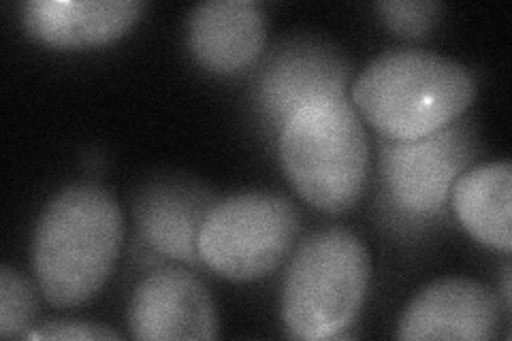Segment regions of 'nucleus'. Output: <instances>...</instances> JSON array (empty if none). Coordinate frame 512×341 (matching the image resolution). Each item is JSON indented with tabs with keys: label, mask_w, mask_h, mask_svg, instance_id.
<instances>
[{
	"label": "nucleus",
	"mask_w": 512,
	"mask_h": 341,
	"mask_svg": "<svg viewBox=\"0 0 512 341\" xmlns=\"http://www.w3.org/2000/svg\"><path fill=\"white\" fill-rule=\"evenodd\" d=\"M146 7L141 0H28L26 30L54 47H90L118 39Z\"/></svg>",
	"instance_id": "obj_12"
},
{
	"label": "nucleus",
	"mask_w": 512,
	"mask_h": 341,
	"mask_svg": "<svg viewBox=\"0 0 512 341\" xmlns=\"http://www.w3.org/2000/svg\"><path fill=\"white\" fill-rule=\"evenodd\" d=\"M299 226L295 203L282 194H231L205 214L197 239L201 263L235 282L263 278L284 261Z\"/></svg>",
	"instance_id": "obj_5"
},
{
	"label": "nucleus",
	"mask_w": 512,
	"mask_h": 341,
	"mask_svg": "<svg viewBox=\"0 0 512 341\" xmlns=\"http://www.w3.org/2000/svg\"><path fill=\"white\" fill-rule=\"evenodd\" d=\"M476 84L461 62L427 50H389L352 84V101L387 139H419L455 122L474 99Z\"/></svg>",
	"instance_id": "obj_2"
},
{
	"label": "nucleus",
	"mask_w": 512,
	"mask_h": 341,
	"mask_svg": "<svg viewBox=\"0 0 512 341\" xmlns=\"http://www.w3.org/2000/svg\"><path fill=\"white\" fill-rule=\"evenodd\" d=\"M384 24L402 37H423L436 26L442 5L436 0H382L376 3Z\"/></svg>",
	"instance_id": "obj_15"
},
{
	"label": "nucleus",
	"mask_w": 512,
	"mask_h": 341,
	"mask_svg": "<svg viewBox=\"0 0 512 341\" xmlns=\"http://www.w3.org/2000/svg\"><path fill=\"white\" fill-rule=\"evenodd\" d=\"M476 154L478 137L468 120H455L419 139H384L382 182L399 211L412 218H429L444 207Z\"/></svg>",
	"instance_id": "obj_6"
},
{
	"label": "nucleus",
	"mask_w": 512,
	"mask_h": 341,
	"mask_svg": "<svg viewBox=\"0 0 512 341\" xmlns=\"http://www.w3.org/2000/svg\"><path fill=\"white\" fill-rule=\"evenodd\" d=\"M510 263H506V267H504V288H502V292H504V310H506V314L510 312Z\"/></svg>",
	"instance_id": "obj_17"
},
{
	"label": "nucleus",
	"mask_w": 512,
	"mask_h": 341,
	"mask_svg": "<svg viewBox=\"0 0 512 341\" xmlns=\"http://www.w3.org/2000/svg\"><path fill=\"white\" fill-rule=\"evenodd\" d=\"M278 152L288 182L316 209L340 214L359 201L370 169V141L346 99L299 109L280 128Z\"/></svg>",
	"instance_id": "obj_3"
},
{
	"label": "nucleus",
	"mask_w": 512,
	"mask_h": 341,
	"mask_svg": "<svg viewBox=\"0 0 512 341\" xmlns=\"http://www.w3.org/2000/svg\"><path fill=\"white\" fill-rule=\"evenodd\" d=\"M372 278L365 241L346 226L312 233L291 258L282 318L297 339H331L355 320Z\"/></svg>",
	"instance_id": "obj_4"
},
{
	"label": "nucleus",
	"mask_w": 512,
	"mask_h": 341,
	"mask_svg": "<svg viewBox=\"0 0 512 341\" xmlns=\"http://www.w3.org/2000/svg\"><path fill=\"white\" fill-rule=\"evenodd\" d=\"M212 205V194L201 184L184 177H158L137 194L139 235L160 256L201 265L197 239Z\"/></svg>",
	"instance_id": "obj_10"
},
{
	"label": "nucleus",
	"mask_w": 512,
	"mask_h": 341,
	"mask_svg": "<svg viewBox=\"0 0 512 341\" xmlns=\"http://www.w3.org/2000/svg\"><path fill=\"white\" fill-rule=\"evenodd\" d=\"M186 39L205 69L235 73L263 52L265 9L256 0H205L188 13Z\"/></svg>",
	"instance_id": "obj_11"
},
{
	"label": "nucleus",
	"mask_w": 512,
	"mask_h": 341,
	"mask_svg": "<svg viewBox=\"0 0 512 341\" xmlns=\"http://www.w3.org/2000/svg\"><path fill=\"white\" fill-rule=\"evenodd\" d=\"M502 307L495 292L468 278H444L425 286L399 318V339H493Z\"/></svg>",
	"instance_id": "obj_9"
},
{
	"label": "nucleus",
	"mask_w": 512,
	"mask_h": 341,
	"mask_svg": "<svg viewBox=\"0 0 512 341\" xmlns=\"http://www.w3.org/2000/svg\"><path fill=\"white\" fill-rule=\"evenodd\" d=\"M510 190L512 171L508 160H495L461 173L451 190V203L459 222L478 243L510 252Z\"/></svg>",
	"instance_id": "obj_13"
},
{
	"label": "nucleus",
	"mask_w": 512,
	"mask_h": 341,
	"mask_svg": "<svg viewBox=\"0 0 512 341\" xmlns=\"http://www.w3.org/2000/svg\"><path fill=\"white\" fill-rule=\"evenodd\" d=\"M350 62L331 45L312 35L288 37L263 60L254 79L256 107L267 126L280 128L303 107L346 99Z\"/></svg>",
	"instance_id": "obj_7"
},
{
	"label": "nucleus",
	"mask_w": 512,
	"mask_h": 341,
	"mask_svg": "<svg viewBox=\"0 0 512 341\" xmlns=\"http://www.w3.org/2000/svg\"><path fill=\"white\" fill-rule=\"evenodd\" d=\"M26 339H62V341H99V339H120V333L103 327V324L82 322V320H54L45 322L37 331H30Z\"/></svg>",
	"instance_id": "obj_16"
},
{
	"label": "nucleus",
	"mask_w": 512,
	"mask_h": 341,
	"mask_svg": "<svg viewBox=\"0 0 512 341\" xmlns=\"http://www.w3.org/2000/svg\"><path fill=\"white\" fill-rule=\"evenodd\" d=\"M135 339H214L218 318L210 290L186 269L160 267L143 278L128 301Z\"/></svg>",
	"instance_id": "obj_8"
},
{
	"label": "nucleus",
	"mask_w": 512,
	"mask_h": 341,
	"mask_svg": "<svg viewBox=\"0 0 512 341\" xmlns=\"http://www.w3.org/2000/svg\"><path fill=\"white\" fill-rule=\"evenodd\" d=\"M124 237L118 201L99 184L62 188L41 211L32 235V269L43 297L71 307L103 288Z\"/></svg>",
	"instance_id": "obj_1"
},
{
	"label": "nucleus",
	"mask_w": 512,
	"mask_h": 341,
	"mask_svg": "<svg viewBox=\"0 0 512 341\" xmlns=\"http://www.w3.org/2000/svg\"><path fill=\"white\" fill-rule=\"evenodd\" d=\"M37 312L35 288L20 271L5 265L0 269V335L26 337Z\"/></svg>",
	"instance_id": "obj_14"
}]
</instances>
